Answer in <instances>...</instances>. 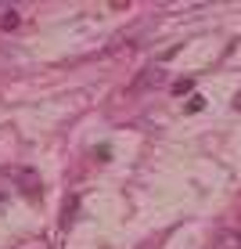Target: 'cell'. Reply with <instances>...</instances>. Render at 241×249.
Masks as SVG:
<instances>
[{"label":"cell","instance_id":"obj_1","mask_svg":"<svg viewBox=\"0 0 241 249\" xmlns=\"http://www.w3.org/2000/svg\"><path fill=\"white\" fill-rule=\"evenodd\" d=\"M162 80H166V72H162V69H144V72L130 83V94H141L144 87H155V83H162Z\"/></svg>","mask_w":241,"mask_h":249},{"label":"cell","instance_id":"obj_2","mask_svg":"<svg viewBox=\"0 0 241 249\" xmlns=\"http://www.w3.org/2000/svg\"><path fill=\"white\" fill-rule=\"evenodd\" d=\"M205 249H241V235L238 231H216Z\"/></svg>","mask_w":241,"mask_h":249},{"label":"cell","instance_id":"obj_3","mask_svg":"<svg viewBox=\"0 0 241 249\" xmlns=\"http://www.w3.org/2000/svg\"><path fill=\"white\" fill-rule=\"evenodd\" d=\"M234 108H238V112H241V94H238V98H234Z\"/></svg>","mask_w":241,"mask_h":249}]
</instances>
